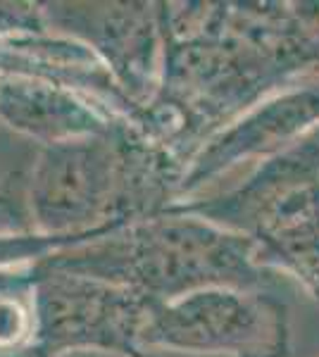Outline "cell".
<instances>
[{
  "instance_id": "obj_1",
  "label": "cell",
  "mask_w": 319,
  "mask_h": 357,
  "mask_svg": "<svg viewBox=\"0 0 319 357\" xmlns=\"http://www.w3.org/2000/svg\"><path fill=\"white\" fill-rule=\"evenodd\" d=\"M165 65L141 129L184 165L274 91L319 69V3H162Z\"/></svg>"
},
{
  "instance_id": "obj_2",
  "label": "cell",
  "mask_w": 319,
  "mask_h": 357,
  "mask_svg": "<svg viewBox=\"0 0 319 357\" xmlns=\"http://www.w3.org/2000/svg\"><path fill=\"white\" fill-rule=\"evenodd\" d=\"M184 169L133 122L43 146L27 176L29 229L67 245L162 215L179 203Z\"/></svg>"
},
{
  "instance_id": "obj_3",
  "label": "cell",
  "mask_w": 319,
  "mask_h": 357,
  "mask_svg": "<svg viewBox=\"0 0 319 357\" xmlns=\"http://www.w3.org/2000/svg\"><path fill=\"white\" fill-rule=\"evenodd\" d=\"M36 264L107 281L153 303L210 286L269 289L276 276L258 262L243 236L177 212L74 241Z\"/></svg>"
},
{
  "instance_id": "obj_4",
  "label": "cell",
  "mask_w": 319,
  "mask_h": 357,
  "mask_svg": "<svg viewBox=\"0 0 319 357\" xmlns=\"http://www.w3.org/2000/svg\"><path fill=\"white\" fill-rule=\"evenodd\" d=\"M167 212L243 236L265 269L293 279L319 301V129L255 165L229 191L181 200Z\"/></svg>"
},
{
  "instance_id": "obj_5",
  "label": "cell",
  "mask_w": 319,
  "mask_h": 357,
  "mask_svg": "<svg viewBox=\"0 0 319 357\" xmlns=\"http://www.w3.org/2000/svg\"><path fill=\"white\" fill-rule=\"evenodd\" d=\"M143 345L153 355L288 357L291 314L269 289L210 286L150 305Z\"/></svg>"
},
{
  "instance_id": "obj_6",
  "label": "cell",
  "mask_w": 319,
  "mask_h": 357,
  "mask_svg": "<svg viewBox=\"0 0 319 357\" xmlns=\"http://www.w3.org/2000/svg\"><path fill=\"white\" fill-rule=\"evenodd\" d=\"M150 305L121 286L36 264L34 345L50 357H155L143 345Z\"/></svg>"
},
{
  "instance_id": "obj_7",
  "label": "cell",
  "mask_w": 319,
  "mask_h": 357,
  "mask_svg": "<svg viewBox=\"0 0 319 357\" xmlns=\"http://www.w3.org/2000/svg\"><path fill=\"white\" fill-rule=\"evenodd\" d=\"M53 31L84 43L138 112L153 102L165 65L162 3H40Z\"/></svg>"
},
{
  "instance_id": "obj_8",
  "label": "cell",
  "mask_w": 319,
  "mask_h": 357,
  "mask_svg": "<svg viewBox=\"0 0 319 357\" xmlns=\"http://www.w3.org/2000/svg\"><path fill=\"white\" fill-rule=\"evenodd\" d=\"M319 129V74L274 91L212 134L191 155L181 178V200L198 198L200 191L248 162H267Z\"/></svg>"
},
{
  "instance_id": "obj_9",
  "label": "cell",
  "mask_w": 319,
  "mask_h": 357,
  "mask_svg": "<svg viewBox=\"0 0 319 357\" xmlns=\"http://www.w3.org/2000/svg\"><path fill=\"white\" fill-rule=\"evenodd\" d=\"M0 122L43 148L107 134L131 119L65 86L0 74Z\"/></svg>"
},
{
  "instance_id": "obj_10",
  "label": "cell",
  "mask_w": 319,
  "mask_h": 357,
  "mask_svg": "<svg viewBox=\"0 0 319 357\" xmlns=\"http://www.w3.org/2000/svg\"><path fill=\"white\" fill-rule=\"evenodd\" d=\"M36 264L0 267V350H17L36 341L34 307Z\"/></svg>"
},
{
  "instance_id": "obj_11",
  "label": "cell",
  "mask_w": 319,
  "mask_h": 357,
  "mask_svg": "<svg viewBox=\"0 0 319 357\" xmlns=\"http://www.w3.org/2000/svg\"><path fill=\"white\" fill-rule=\"evenodd\" d=\"M0 357H50V355H45L38 345H27V348H17V350H0Z\"/></svg>"
}]
</instances>
